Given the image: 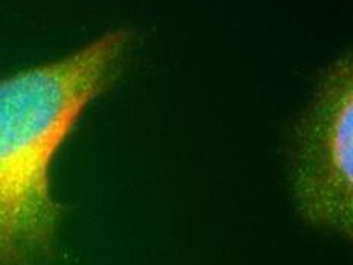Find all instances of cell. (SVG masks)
<instances>
[{
    "label": "cell",
    "instance_id": "cell-1",
    "mask_svg": "<svg viewBox=\"0 0 353 265\" xmlns=\"http://www.w3.org/2000/svg\"><path fill=\"white\" fill-rule=\"evenodd\" d=\"M136 32L113 29L54 61L0 78V265H44L64 206L52 166L87 108L122 77Z\"/></svg>",
    "mask_w": 353,
    "mask_h": 265
},
{
    "label": "cell",
    "instance_id": "cell-2",
    "mask_svg": "<svg viewBox=\"0 0 353 265\" xmlns=\"http://www.w3.org/2000/svg\"><path fill=\"white\" fill-rule=\"evenodd\" d=\"M291 188L307 223L344 238L353 230V61L321 72L291 137Z\"/></svg>",
    "mask_w": 353,
    "mask_h": 265
}]
</instances>
